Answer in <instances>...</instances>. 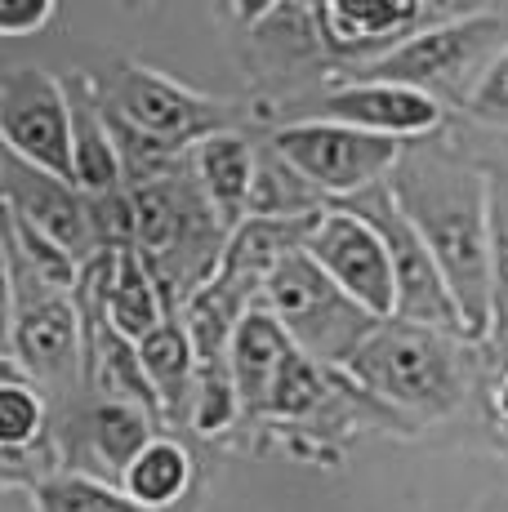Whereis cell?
<instances>
[{
    "mask_svg": "<svg viewBox=\"0 0 508 512\" xmlns=\"http://www.w3.org/2000/svg\"><path fill=\"white\" fill-rule=\"evenodd\" d=\"M495 406H500V415L508 419V370H504V379H500V392H495Z\"/></svg>",
    "mask_w": 508,
    "mask_h": 512,
    "instance_id": "31",
    "label": "cell"
},
{
    "mask_svg": "<svg viewBox=\"0 0 508 512\" xmlns=\"http://www.w3.org/2000/svg\"><path fill=\"white\" fill-rule=\"evenodd\" d=\"M27 490H32L36 512H148L125 495L121 481L99 477V472H81V468L45 472Z\"/></svg>",
    "mask_w": 508,
    "mask_h": 512,
    "instance_id": "22",
    "label": "cell"
},
{
    "mask_svg": "<svg viewBox=\"0 0 508 512\" xmlns=\"http://www.w3.org/2000/svg\"><path fill=\"white\" fill-rule=\"evenodd\" d=\"M504 32V14L491 9H464L455 18L415 32L406 45H397L393 54L375 58V63L357 67V81H388V85H410V90H455L459 76L477 72L491 63L486 49Z\"/></svg>",
    "mask_w": 508,
    "mask_h": 512,
    "instance_id": "10",
    "label": "cell"
},
{
    "mask_svg": "<svg viewBox=\"0 0 508 512\" xmlns=\"http://www.w3.org/2000/svg\"><path fill=\"white\" fill-rule=\"evenodd\" d=\"M464 112L477 125L508 130V45L495 49L491 63L482 67V76H473V85L464 90Z\"/></svg>",
    "mask_w": 508,
    "mask_h": 512,
    "instance_id": "27",
    "label": "cell"
},
{
    "mask_svg": "<svg viewBox=\"0 0 508 512\" xmlns=\"http://www.w3.org/2000/svg\"><path fill=\"white\" fill-rule=\"evenodd\" d=\"M0 139H5L9 156L76 183L67 81L50 76L45 67H5L0 72Z\"/></svg>",
    "mask_w": 508,
    "mask_h": 512,
    "instance_id": "9",
    "label": "cell"
},
{
    "mask_svg": "<svg viewBox=\"0 0 508 512\" xmlns=\"http://www.w3.org/2000/svg\"><path fill=\"white\" fill-rule=\"evenodd\" d=\"M67 98H72V134H76V187L85 196L125 192V170H121V152H116L103 85H94L90 76H72Z\"/></svg>",
    "mask_w": 508,
    "mask_h": 512,
    "instance_id": "15",
    "label": "cell"
},
{
    "mask_svg": "<svg viewBox=\"0 0 508 512\" xmlns=\"http://www.w3.org/2000/svg\"><path fill=\"white\" fill-rule=\"evenodd\" d=\"M103 98L125 125H134L148 139H161L179 152H192L210 134L228 130V103L210 98L174 76L156 72L148 63L121 58L112 81L103 85Z\"/></svg>",
    "mask_w": 508,
    "mask_h": 512,
    "instance_id": "7",
    "label": "cell"
},
{
    "mask_svg": "<svg viewBox=\"0 0 508 512\" xmlns=\"http://www.w3.org/2000/svg\"><path fill=\"white\" fill-rule=\"evenodd\" d=\"M308 259L326 272L348 299H357L370 317L393 321L397 317V272L388 259L384 236L370 228L361 214L330 205L317 219V228L308 236Z\"/></svg>",
    "mask_w": 508,
    "mask_h": 512,
    "instance_id": "11",
    "label": "cell"
},
{
    "mask_svg": "<svg viewBox=\"0 0 508 512\" xmlns=\"http://www.w3.org/2000/svg\"><path fill=\"white\" fill-rule=\"evenodd\" d=\"M54 18V0H0V32L36 36Z\"/></svg>",
    "mask_w": 508,
    "mask_h": 512,
    "instance_id": "28",
    "label": "cell"
},
{
    "mask_svg": "<svg viewBox=\"0 0 508 512\" xmlns=\"http://www.w3.org/2000/svg\"><path fill=\"white\" fill-rule=\"evenodd\" d=\"M272 152L295 174H304L330 205H339L393 179L406 143L379 139V134L326 121V116H312V121L281 125L272 134Z\"/></svg>",
    "mask_w": 508,
    "mask_h": 512,
    "instance_id": "6",
    "label": "cell"
},
{
    "mask_svg": "<svg viewBox=\"0 0 508 512\" xmlns=\"http://www.w3.org/2000/svg\"><path fill=\"white\" fill-rule=\"evenodd\" d=\"M5 366L32 383H58L85 370V330L72 294L27 268L5 245Z\"/></svg>",
    "mask_w": 508,
    "mask_h": 512,
    "instance_id": "5",
    "label": "cell"
},
{
    "mask_svg": "<svg viewBox=\"0 0 508 512\" xmlns=\"http://www.w3.org/2000/svg\"><path fill=\"white\" fill-rule=\"evenodd\" d=\"M464 9L446 5H419V0H361V5H344V0H321L317 5V32L321 45L339 58H357V67L375 63V58L393 54L406 45L415 32L455 18Z\"/></svg>",
    "mask_w": 508,
    "mask_h": 512,
    "instance_id": "13",
    "label": "cell"
},
{
    "mask_svg": "<svg viewBox=\"0 0 508 512\" xmlns=\"http://www.w3.org/2000/svg\"><path fill=\"white\" fill-rule=\"evenodd\" d=\"M495 277H500V321H508V205L495 210Z\"/></svg>",
    "mask_w": 508,
    "mask_h": 512,
    "instance_id": "29",
    "label": "cell"
},
{
    "mask_svg": "<svg viewBox=\"0 0 508 512\" xmlns=\"http://www.w3.org/2000/svg\"><path fill=\"white\" fill-rule=\"evenodd\" d=\"M259 308H268L281 321V330L290 334L299 352L308 361H317L321 370H348V361L361 352V343L370 339L384 321L370 317L357 299H348L317 263L308 259V250H295L272 268V277L263 281Z\"/></svg>",
    "mask_w": 508,
    "mask_h": 512,
    "instance_id": "4",
    "label": "cell"
},
{
    "mask_svg": "<svg viewBox=\"0 0 508 512\" xmlns=\"http://www.w3.org/2000/svg\"><path fill=\"white\" fill-rule=\"evenodd\" d=\"M130 201H134V250L148 263L156 285H161L170 317H179L192 294L205 290L223 272L228 241L237 228L205 196L192 165L161 183L130 187Z\"/></svg>",
    "mask_w": 508,
    "mask_h": 512,
    "instance_id": "2",
    "label": "cell"
},
{
    "mask_svg": "<svg viewBox=\"0 0 508 512\" xmlns=\"http://www.w3.org/2000/svg\"><path fill=\"white\" fill-rule=\"evenodd\" d=\"M0 192H5V210L18 214L23 223H32L41 236H50L58 250H67L76 263H90L99 254V236H94V219H90V196L76 183L45 174L36 165L18 161L5 152L0 161Z\"/></svg>",
    "mask_w": 508,
    "mask_h": 512,
    "instance_id": "12",
    "label": "cell"
},
{
    "mask_svg": "<svg viewBox=\"0 0 508 512\" xmlns=\"http://www.w3.org/2000/svg\"><path fill=\"white\" fill-rule=\"evenodd\" d=\"M107 317H112V330L121 334L125 343H134V348H139L143 339H152L165 321H174L161 285H156V277L148 272V263L139 259L134 245L116 250V277H112V294H107Z\"/></svg>",
    "mask_w": 508,
    "mask_h": 512,
    "instance_id": "20",
    "label": "cell"
},
{
    "mask_svg": "<svg viewBox=\"0 0 508 512\" xmlns=\"http://www.w3.org/2000/svg\"><path fill=\"white\" fill-rule=\"evenodd\" d=\"M139 366H143V379H148L156 406H161V419H174V415L192 419L201 366H197V352H192V339L179 317L165 321L152 339L139 343Z\"/></svg>",
    "mask_w": 508,
    "mask_h": 512,
    "instance_id": "18",
    "label": "cell"
},
{
    "mask_svg": "<svg viewBox=\"0 0 508 512\" xmlns=\"http://www.w3.org/2000/svg\"><path fill=\"white\" fill-rule=\"evenodd\" d=\"M81 428H85V441H90L94 459L107 468L112 481H121L125 468L139 459V450L148 446L152 437H161V432H156L161 419H156L148 406H139V401H116V397L94 401V406L85 410Z\"/></svg>",
    "mask_w": 508,
    "mask_h": 512,
    "instance_id": "19",
    "label": "cell"
},
{
    "mask_svg": "<svg viewBox=\"0 0 508 512\" xmlns=\"http://www.w3.org/2000/svg\"><path fill=\"white\" fill-rule=\"evenodd\" d=\"M321 210H330L326 196L268 147V156H259V170H254L246 219H308V214H321Z\"/></svg>",
    "mask_w": 508,
    "mask_h": 512,
    "instance_id": "23",
    "label": "cell"
},
{
    "mask_svg": "<svg viewBox=\"0 0 508 512\" xmlns=\"http://www.w3.org/2000/svg\"><path fill=\"white\" fill-rule=\"evenodd\" d=\"M254 170H259V152L241 139L237 130L210 134L205 143L192 147V174L201 179L205 196L219 205V214L241 228L250 210V192H254Z\"/></svg>",
    "mask_w": 508,
    "mask_h": 512,
    "instance_id": "17",
    "label": "cell"
},
{
    "mask_svg": "<svg viewBox=\"0 0 508 512\" xmlns=\"http://www.w3.org/2000/svg\"><path fill=\"white\" fill-rule=\"evenodd\" d=\"M241 410V392H237V379H232V366L223 370H201V383H197V406H192V428L201 437H214V432L232 428Z\"/></svg>",
    "mask_w": 508,
    "mask_h": 512,
    "instance_id": "26",
    "label": "cell"
},
{
    "mask_svg": "<svg viewBox=\"0 0 508 512\" xmlns=\"http://www.w3.org/2000/svg\"><path fill=\"white\" fill-rule=\"evenodd\" d=\"M459 343L464 339L446 330L384 321L361 343V352L348 361L344 374L366 397L384 401L397 415L437 423L464 406L468 374L459 361Z\"/></svg>",
    "mask_w": 508,
    "mask_h": 512,
    "instance_id": "3",
    "label": "cell"
},
{
    "mask_svg": "<svg viewBox=\"0 0 508 512\" xmlns=\"http://www.w3.org/2000/svg\"><path fill=\"white\" fill-rule=\"evenodd\" d=\"M344 210L361 214L388 245V259L397 272V317L410 326H428V330H446L455 339H464V317L455 308V294L446 285L442 268H437L433 250L424 245V236L415 232V223L402 214L397 196L388 192V183L370 187V192L353 196V201H339Z\"/></svg>",
    "mask_w": 508,
    "mask_h": 512,
    "instance_id": "8",
    "label": "cell"
},
{
    "mask_svg": "<svg viewBox=\"0 0 508 512\" xmlns=\"http://www.w3.org/2000/svg\"><path fill=\"white\" fill-rule=\"evenodd\" d=\"M295 343L281 330V321L268 308H250V317L241 321L237 339H232V379L241 392V410L246 415H263L268 419L272 392H277L281 370L295 357Z\"/></svg>",
    "mask_w": 508,
    "mask_h": 512,
    "instance_id": "16",
    "label": "cell"
},
{
    "mask_svg": "<svg viewBox=\"0 0 508 512\" xmlns=\"http://www.w3.org/2000/svg\"><path fill=\"white\" fill-rule=\"evenodd\" d=\"M473 512H508V486L486 490V495L477 499V508H473Z\"/></svg>",
    "mask_w": 508,
    "mask_h": 512,
    "instance_id": "30",
    "label": "cell"
},
{
    "mask_svg": "<svg viewBox=\"0 0 508 512\" xmlns=\"http://www.w3.org/2000/svg\"><path fill=\"white\" fill-rule=\"evenodd\" d=\"M192 486V455L174 437H152L121 477V490L148 512L174 508Z\"/></svg>",
    "mask_w": 508,
    "mask_h": 512,
    "instance_id": "21",
    "label": "cell"
},
{
    "mask_svg": "<svg viewBox=\"0 0 508 512\" xmlns=\"http://www.w3.org/2000/svg\"><path fill=\"white\" fill-rule=\"evenodd\" d=\"M321 401H326V370H321L317 361H308L304 352H295L290 366L281 370V379H277L268 419H308Z\"/></svg>",
    "mask_w": 508,
    "mask_h": 512,
    "instance_id": "25",
    "label": "cell"
},
{
    "mask_svg": "<svg viewBox=\"0 0 508 512\" xmlns=\"http://www.w3.org/2000/svg\"><path fill=\"white\" fill-rule=\"evenodd\" d=\"M321 116L393 143H419L442 125V103H437V94L410 90V85L353 81L321 103Z\"/></svg>",
    "mask_w": 508,
    "mask_h": 512,
    "instance_id": "14",
    "label": "cell"
},
{
    "mask_svg": "<svg viewBox=\"0 0 508 512\" xmlns=\"http://www.w3.org/2000/svg\"><path fill=\"white\" fill-rule=\"evenodd\" d=\"M45 437V397L32 379H23L14 366H5L0 379V450L23 455Z\"/></svg>",
    "mask_w": 508,
    "mask_h": 512,
    "instance_id": "24",
    "label": "cell"
},
{
    "mask_svg": "<svg viewBox=\"0 0 508 512\" xmlns=\"http://www.w3.org/2000/svg\"><path fill=\"white\" fill-rule=\"evenodd\" d=\"M388 192L415 223L455 294L464 343H477L500 321L495 277V196L491 174L446 143H406Z\"/></svg>",
    "mask_w": 508,
    "mask_h": 512,
    "instance_id": "1",
    "label": "cell"
}]
</instances>
